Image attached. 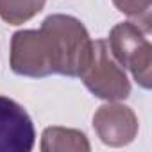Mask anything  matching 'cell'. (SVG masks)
<instances>
[{"mask_svg": "<svg viewBox=\"0 0 152 152\" xmlns=\"http://www.w3.org/2000/svg\"><path fill=\"white\" fill-rule=\"evenodd\" d=\"M36 141L34 124L16 100L0 95V152H29Z\"/></svg>", "mask_w": 152, "mask_h": 152, "instance_id": "cell-4", "label": "cell"}, {"mask_svg": "<svg viewBox=\"0 0 152 152\" xmlns=\"http://www.w3.org/2000/svg\"><path fill=\"white\" fill-rule=\"evenodd\" d=\"M41 150L43 152H90L91 145L83 131L68 127H47L41 134Z\"/></svg>", "mask_w": 152, "mask_h": 152, "instance_id": "cell-6", "label": "cell"}, {"mask_svg": "<svg viewBox=\"0 0 152 152\" xmlns=\"http://www.w3.org/2000/svg\"><path fill=\"white\" fill-rule=\"evenodd\" d=\"M91 47L81 20L70 15H50L38 31H18L11 38V70L23 77L52 73L79 77Z\"/></svg>", "mask_w": 152, "mask_h": 152, "instance_id": "cell-1", "label": "cell"}, {"mask_svg": "<svg viewBox=\"0 0 152 152\" xmlns=\"http://www.w3.org/2000/svg\"><path fill=\"white\" fill-rule=\"evenodd\" d=\"M84 86L97 97L107 102H120L131 95V83L125 70L109 52L107 41H91L86 63L79 73Z\"/></svg>", "mask_w": 152, "mask_h": 152, "instance_id": "cell-2", "label": "cell"}, {"mask_svg": "<svg viewBox=\"0 0 152 152\" xmlns=\"http://www.w3.org/2000/svg\"><path fill=\"white\" fill-rule=\"evenodd\" d=\"M113 4L120 13L138 18V23L150 31V0H113Z\"/></svg>", "mask_w": 152, "mask_h": 152, "instance_id": "cell-8", "label": "cell"}, {"mask_svg": "<svg viewBox=\"0 0 152 152\" xmlns=\"http://www.w3.org/2000/svg\"><path fill=\"white\" fill-rule=\"evenodd\" d=\"M109 52L122 68H127L134 81L143 88L152 86V47L148 41V31L134 22L116 23L107 39Z\"/></svg>", "mask_w": 152, "mask_h": 152, "instance_id": "cell-3", "label": "cell"}, {"mask_svg": "<svg viewBox=\"0 0 152 152\" xmlns=\"http://www.w3.org/2000/svg\"><path fill=\"white\" fill-rule=\"evenodd\" d=\"M47 0H0V18L9 25H22L43 11Z\"/></svg>", "mask_w": 152, "mask_h": 152, "instance_id": "cell-7", "label": "cell"}, {"mask_svg": "<svg viewBox=\"0 0 152 152\" xmlns=\"http://www.w3.org/2000/svg\"><path fill=\"white\" fill-rule=\"evenodd\" d=\"M138 116L129 106L107 102L93 115V129L100 141L109 147H124L134 141L138 134Z\"/></svg>", "mask_w": 152, "mask_h": 152, "instance_id": "cell-5", "label": "cell"}]
</instances>
